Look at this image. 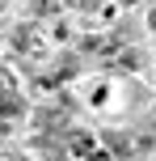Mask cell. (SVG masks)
<instances>
[{
	"label": "cell",
	"mask_w": 156,
	"mask_h": 161,
	"mask_svg": "<svg viewBox=\"0 0 156 161\" xmlns=\"http://www.w3.org/2000/svg\"><path fill=\"white\" fill-rule=\"evenodd\" d=\"M72 157H89V153H97V148H93V136H84V131H72Z\"/></svg>",
	"instance_id": "cell-1"
},
{
	"label": "cell",
	"mask_w": 156,
	"mask_h": 161,
	"mask_svg": "<svg viewBox=\"0 0 156 161\" xmlns=\"http://www.w3.org/2000/svg\"><path fill=\"white\" fill-rule=\"evenodd\" d=\"M89 161H110V157L106 153H89Z\"/></svg>",
	"instance_id": "cell-2"
}]
</instances>
